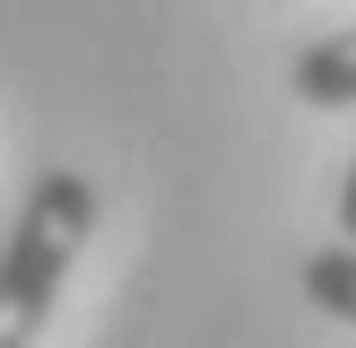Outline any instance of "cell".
Segmentation results:
<instances>
[{
	"instance_id": "cell-4",
	"label": "cell",
	"mask_w": 356,
	"mask_h": 348,
	"mask_svg": "<svg viewBox=\"0 0 356 348\" xmlns=\"http://www.w3.org/2000/svg\"><path fill=\"white\" fill-rule=\"evenodd\" d=\"M339 235L356 244V157H348V183H339Z\"/></svg>"
},
{
	"instance_id": "cell-3",
	"label": "cell",
	"mask_w": 356,
	"mask_h": 348,
	"mask_svg": "<svg viewBox=\"0 0 356 348\" xmlns=\"http://www.w3.org/2000/svg\"><path fill=\"white\" fill-rule=\"evenodd\" d=\"M305 296L330 313V322H356V244H330V253L305 261Z\"/></svg>"
},
{
	"instance_id": "cell-1",
	"label": "cell",
	"mask_w": 356,
	"mask_h": 348,
	"mask_svg": "<svg viewBox=\"0 0 356 348\" xmlns=\"http://www.w3.org/2000/svg\"><path fill=\"white\" fill-rule=\"evenodd\" d=\"M87 226H96V183L70 174V166H44L26 183V200H17L9 235H0V348H35L44 340Z\"/></svg>"
},
{
	"instance_id": "cell-2",
	"label": "cell",
	"mask_w": 356,
	"mask_h": 348,
	"mask_svg": "<svg viewBox=\"0 0 356 348\" xmlns=\"http://www.w3.org/2000/svg\"><path fill=\"white\" fill-rule=\"evenodd\" d=\"M296 96L322 104V113L356 104V26H339V35H322V44L296 52Z\"/></svg>"
}]
</instances>
